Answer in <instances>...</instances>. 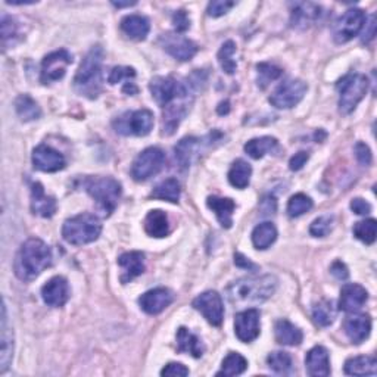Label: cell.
<instances>
[{
	"label": "cell",
	"mask_w": 377,
	"mask_h": 377,
	"mask_svg": "<svg viewBox=\"0 0 377 377\" xmlns=\"http://www.w3.org/2000/svg\"><path fill=\"white\" fill-rule=\"evenodd\" d=\"M52 264V251L43 240L31 238L22 243L15 261V276L22 282H31Z\"/></svg>",
	"instance_id": "cell-1"
},
{
	"label": "cell",
	"mask_w": 377,
	"mask_h": 377,
	"mask_svg": "<svg viewBox=\"0 0 377 377\" xmlns=\"http://www.w3.org/2000/svg\"><path fill=\"white\" fill-rule=\"evenodd\" d=\"M277 289V279L271 274L243 277L227 287V298L235 305L261 304L270 299Z\"/></svg>",
	"instance_id": "cell-2"
},
{
	"label": "cell",
	"mask_w": 377,
	"mask_h": 377,
	"mask_svg": "<svg viewBox=\"0 0 377 377\" xmlns=\"http://www.w3.org/2000/svg\"><path fill=\"white\" fill-rule=\"evenodd\" d=\"M104 49L95 46L81 61L80 68L74 77V88L80 96L96 99L102 92V64Z\"/></svg>",
	"instance_id": "cell-3"
},
{
	"label": "cell",
	"mask_w": 377,
	"mask_h": 377,
	"mask_svg": "<svg viewBox=\"0 0 377 377\" xmlns=\"http://www.w3.org/2000/svg\"><path fill=\"white\" fill-rule=\"evenodd\" d=\"M101 233V220L88 213L71 217L62 226V238L74 246L88 245V243L97 240Z\"/></svg>",
	"instance_id": "cell-4"
},
{
	"label": "cell",
	"mask_w": 377,
	"mask_h": 377,
	"mask_svg": "<svg viewBox=\"0 0 377 377\" xmlns=\"http://www.w3.org/2000/svg\"><path fill=\"white\" fill-rule=\"evenodd\" d=\"M83 187L95 199L97 208L105 217L114 213L121 197V184L115 179L113 177H86Z\"/></svg>",
	"instance_id": "cell-5"
},
{
	"label": "cell",
	"mask_w": 377,
	"mask_h": 377,
	"mask_svg": "<svg viewBox=\"0 0 377 377\" xmlns=\"http://www.w3.org/2000/svg\"><path fill=\"white\" fill-rule=\"evenodd\" d=\"M192 88L193 86L191 83H182L179 80H175L171 75L153 77L149 83V90L152 93V97L162 109L184 101L193 102Z\"/></svg>",
	"instance_id": "cell-6"
},
{
	"label": "cell",
	"mask_w": 377,
	"mask_h": 377,
	"mask_svg": "<svg viewBox=\"0 0 377 377\" xmlns=\"http://www.w3.org/2000/svg\"><path fill=\"white\" fill-rule=\"evenodd\" d=\"M336 90L339 93L340 114L348 115L357 108V105L362 101L365 93H367L369 80L367 77L362 74L351 72L338 81Z\"/></svg>",
	"instance_id": "cell-7"
},
{
	"label": "cell",
	"mask_w": 377,
	"mask_h": 377,
	"mask_svg": "<svg viewBox=\"0 0 377 377\" xmlns=\"http://www.w3.org/2000/svg\"><path fill=\"white\" fill-rule=\"evenodd\" d=\"M113 127L121 136H148L153 128V114L149 109L128 110L114 119Z\"/></svg>",
	"instance_id": "cell-8"
},
{
	"label": "cell",
	"mask_w": 377,
	"mask_h": 377,
	"mask_svg": "<svg viewBox=\"0 0 377 377\" xmlns=\"http://www.w3.org/2000/svg\"><path fill=\"white\" fill-rule=\"evenodd\" d=\"M165 164V153L160 148H148L137 155L131 165V177L136 182H146L157 175Z\"/></svg>",
	"instance_id": "cell-9"
},
{
	"label": "cell",
	"mask_w": 377,
	"mask_h": 377,
	"mask_svg": "<svg viewBox=\"0 0 377 377\" xmlns=\"http://www.w3.org/2000/svg\"><path fill=\"white\" fill-rule=\"evenodd\" d=\"M307 88L308 86L302 80H286L273 92L270 96V104L277 109H291L302 101Z\"/></svg>",
	"instance_id": "cell-10"
},
{
	"label": "cell",
	"mask_w": 377,
	"mask_h": 377,
	"mask_svg": "<svg viewBox=\"0 0 377 377\" xmlns=\"http://www.w3.org/2000/svg\"><path fill=\"white\" fill-rule=\"evenodd\" d=\"M72 64V55L65 50H57L49 53L48 57H44L41 62V74H40V80L43 84H49L59 81L64 79V75L66 74V68Z\"/></svg>",
	"instance_id": "cell-11"
},
{
	"label": "cell",
	"mask_w": 377,
	"mask_h": 377,
	"mask_svg": "<svg viewBox=\"0 0 377 377\" xmlns=\"http://www.w3.org/2000/svg\"><path fill=\"white\" fill-rule=\"evenodd\" d=\"M365 24V14L361 9H349L339 17L334 26V39L342 44L352 40L362 30Z\"/></svg>",
	"instance_id": "cell-12"
},
{
	"label": "cell",
	"mask_w": 377,
	"mask_h": 377,
	"mask_svg": "<svg viewBox=\"0 0 377 377\" xmlns=\"http://www.w3.org/2000/svg\"><path fill=\"white\" fill-rule=\"evenodd\" d=\"M196 311L201 313L204 318L213 326H221L224 320V305L223 299L215 291H208L197 298L193 299L192 302Z\"/></svg>",
	"instance_id": "cell-13"
},
{
	"label": "cell",
	"mask_w": 377,
	"mask_h": 377,
	"mask_svg": "<svg viewBox=\"0 0 377 377\" xmlns=\"http://www.w3.org/2000/svg\"><path fill=\"white\" fill-rule=\"evenodd\" d=\"M160 44L174 59L182 62L191 61L197 52L196 43L179 35V32H165V35H161Z\"/></svg>",
	"instance_id": "cell-14"
},
{
	"label": "cell",
	"mask_w": 377,
	"mask_h": 377,
	"mask_svg": "<svg viewBox=\"0 0 377 377\" xmlns=\"http://www.w3.org/2000/svg\"><path fill=\"white\" fill-rule=\"evenodd\" d=\"M261 313L257 308H249L236 314L235 317V334L240 342L249 343L260 336L261 331Z\"/></svg>",
	"instance_id": "cell-15"
},
{
	"label": "cell",
	"mask_w": 377,
	"mask_h": 377,
	"mask_svg": "<svg viewBox=\"0 0 377 377\" xmlns=\"http://www.w3.org/2000/svg\"><path fill=\"white\" fill-rule=\"evenodd\" d=\"M32 164L43 173H57L66 165L64 155L48 145H39L32 151Z\"/></svg>",
	"instance_id": "cell-16"
},
{
	"label": "cell",
	"mask_w": 377,
	"mask_h": 377,
	"mask_svg": "<svg viewBox=\"0 0 377 377\" xmlns=\"http://www.w3.org/2000/svg\"><path fill=\"white\" fill-rule=\"evenodd\" d=\"M174 301V295L167 287H157L148 291L139 298L140 308L149 316L161 314L165 308L170 307Z\"/></svg>",
	"instance_id": "cell-17"
},
{
	"label": "cell",
	"mask_w": 377,
	"mask_h": 377,
	"mask_svg": "<svg viewBox=\"0 0 377 377\" xmlns=\"http://www.w3.org/2000/svg\"><path fill=\"white\" fill-rule=\"evenodd\" d=\"M14 357V335L9 327L8 308L3 298L2 304V318H0V373H5Z\"/></svg>",
	"instance_id": "cell-18"
},
{
	"label": "cell",
	"mask_w": 377,
	"mask_h": 377,
	"mask_svg": "<svg viewBox=\"0 0 377 377\" xmlns=\"http://www.w3.org/2000/svg\"><path fill=\"white\" fill-rule=\"evenodd\" d=\"M41 298L49 307H64L70 299V286L65 277L55 276L41 287Z\"/></svg>",
	"instance_id": "cell-19"
},
{
	"label": "cell",
	"mask_w": 377,
	"mask_h": 377,
	"mask_svg": "<svg viewBox=\"0 0 377 377\" xmlns=\"http://www.w3.org/2000/svg\"><path fill=\"white\" fill-rule=\"evenodd\" d=\"M321 17V8L311 2H296L292 5L291 27L305 30L311 27Z\"/></svg>",
	"instance_id": "cell-20"
},
{
	"label": "cell",
	"mask_w": 377,
	"mask_h": 377,
	"mask_svg": "<svg viewBox=\"0 0 377 377\" xmlns=\"http://www.w3.org/2000/svg\"><path fill=\"white\" fill-rule=\"evenodd\" d=\"M369 293L362 286L349 283L342 287L339 298V309L345 313H357L367 302Z\"/></svg>",
	"instance_id": "cell-21"
},
{
	"label": "cell",
	"mask_w": 377,
	"mask_h": 377,
	"mask_svg": "<svg viewBox=\"0 0 377 377\" xmlns=\"http://www.w3.org/2000/svg\"><path fill=\"white\" fill-rule=\"evenodd\" d=\"M343 330H345V335L352 343L360 345L370 336L371 318L367 314L349 316L343 323Z\"/></svg>",
	"instance_id": "cell-22"
},
{
	"label": "cell",
	"mask_w": 377,
	"mask_h": 377,
	"mask_svg": "<svg viewBox=\"0 0 377 377\" xmlns=\"http://www.w3.org/2000/svg\"><path fill=\"white\" fill-rule=\"evenodd\" d=\"M57 199L48 196L40 183H32L31 186V211L35 215L50 218L57 213Z\"/></svg>",
	"instance_id": "cell-23"
},
{
	"label": "cell",
	"mask_w": 377,
	"mask_h": 377,
	"mask_svg": "<svg viewBox=\"0 0 377 377\" xmlns=\"http://www.w3.org/2000/svg\"><path fill=\"white\" fill-rule=\"evenodd\" d=\"M118 265L123 269L119 280L126 284L145 271V253L139 251L126 252L118 258Z\"/></svg>",
	"instance_id": "cell-24"
},
{
	"label": "cell",
	"mask_w": 377,
	"mask_h": 377,
	"mask_svg": "<svg viewBox=\"0 0 377 377\" xmlns=\"http://www.w3.org/2000/svg\"><path fill=\"white\" fill-rule=\"evenodd\" d=\"M307 373L313 377H327L330 374V357L325 347H314L305 357Z\"/></svg>",
	"instance_id": "cell-25"
},
{
	"label": "cell",
	"mask_w": 377,
	"mask_h": 377,
	"mask_svg": "<svg viewBox=\"0 0 377 377\" xmlns=\"http://www.w3.org/2000/svg\"><path fill=\"white\" fill-rule=\"evenodd\" d=\"M208 208L213 211L217 215L221 227L230 229L233 224V213L236 209V204L230 197H218V196H209L206 199Z\"/></svg>",
	"instance_id": "cell-26"
},
{
	"label": "cell",
	"mask_w": 377,
	"mask_h": 377,
	"mask_svg": "<svg viewBox=\"0 0 377 377\" xmlns=\"http://www.w3.org/2000/svg\"><path fill=\"white\" fill-rule=\"evenodd\" d=\"M274 334H276V340L280 343V345L286 347H298L301 345V342L304 339L302 330L293 323H291L289 320H279L274 326Z\"/></svg>",
	"instance_id": "cell-27"
},
{
	"label": "cell",
	"mask_w": 377,
	"mask_h": 377,
	"mask_svg": "<svg viewBox=\"0 0 377 377\" xmlns=\"http://www.w3.org/2000/svg\"><path fill=\"white\" fill-rule=\"evenodd\" d=\"M121 30L127 37L142 41L148 37L151 24L149 19L142 15H127L121 21Z\"/></svg>",
	"instance_id": "cell-28"
},
{
	"label": "cell",
	"mask_w": 377,
	"mask_h": 377,
	"mask_svg": "<svg viewBox=\"0 0 377 377\" xmlns=\"http://www.w3.org/2000/svg\"><path fill=\"white\" fill-rule=\"evenodd\" d=\"M177 351L187 352L195 358H201L205 352L202 340L187 327H180L177 330Z\"/></svg>",
	"instance_id": "cell-29"
},
{
	"label": "cell",
	"mask_w": 377,
	"mask_h": 377,
	"mask_svg": "<svg viewBox=\"0 0 377 377\" xmlns=\"http://www.w3.org/2000/svg\"><path fill=\"white\" fill-rule=\"evenodd\" d=\"M145 230L151 238L162 239L170 235V221L167 214L161 209L149 211L145 218Z\"/></svg>",
	"instance_id": "cell-30"
},
{
	"label": "cell",
	"mask_w": 377,
	"mask_h": 377,
	"mask_svg": "<svg viewBox=\"0 0 377 377\" xmlns=\"http://www.w3.org/2000/svg\"><path fill=\"white\" fill-rule=\"evenodd\" d=\"M201 145L202 140L196 137H184L179 142V145L174 148V152L175 160L182 168L191 167L193 158L199 153V149H201Z\"/></svg>",
	"instance_id": "cell-31"
},
{
	"label": "cell",
	"mask_w": 377,
	"mask_h": 377,
	"mask_svg": "<svg viewBox=\"0 0 377 377\" xmlns=\"http://www.w3.org/2000/svg\"><path fill=\"white\" fill-rule=\"evenodd\" d=\"M343 371L348 376H374L377 371V361L370 356H360L347 360Z\"/></svg>",
	"instance_id": "cell-32"
},
{
	"label": "cell",
	"mask_w": 377,
	"mask_h": 377,
	"mask_svg": "<svg viewBox=\"0 0 377 377\" xmlns=\"http://www.w3.org/2000/svg\"><path fill=\"white\" fill-rule=\"evenodd\" d=\"M180 195H182L180 183L177 182V179L170 177V179L161 182L157 187L153 188L152 193H151V197L160 199V201H167L171 204H179Z\"/></svg>",
	"instance_id": "cell-33"
},
{
	"label": "cell",
	"mask_w": 377,
	"mask_h": 377,
	"mask_svg": "<svg viewBox=\"0 0 377 377\" xmlns=\"http://www.w3.org/2000/svg\"><path fill=\"white\" fill-rule=\"evenodd\" d=\"M279 146V142L274 137L264 136L249 140L245 145V152L253 160H261L267 153H271Z\"/></svg>",
	"instance_id": "cell-34"
},
{
	"label": "cell",
	"mask_w": 377,
	"mask_h": 377,
	"mask_svg": "<svg viewBox=\"0 0 377 377\" xmlns=\"http://www.w3.org/2000/svg\"><path fill=\"white\" fill-rule=\"evenodd\" d=\"M252 175V167L243 160H236L233 162L231 168L229 171V182L236 188H245L249 186Z\"/></svg>",
	"instance_id": "cell-35"
},
{
	"label": "cell",
	"mask_w": 377,
	"mask_h": 377,
	"mask_svg": "<svg viewBox=\"0 0 377 377\" xmlns=\"http://www.w3.org/2000/svg\"><path fill=\"white\" fill-rule=\"evenodd\" d=\"M277 239V229L271 223H261L252 231V243L257 249H269Z\"/></svg>",
	"instance_id": "cell-36"
},
{
	"label": "cell",
	"mask_w": 377,
	"mask_h": 377,
	"mask_svg": "<svg viewBox=\"0 0 377 377\" xmlns=\"http://www.w3.org/2000/svg\"><path fill=\"white\" fill-rule=\"evenodd\" d=\"M17 114L22 121H35L41 117V109L37 102L28 95H21L15 101Z\"/></svg>",
	"instance_id": "cell-37"
},
{
	"label": "cell",
	"mask_w": 377,
	"mask_h": 377,
	"mask_svg": "<svg viewBox=\"0 0 377 377\" xmlns=\"http://www.w3.org/2000/svg\"><path fill=\"white\" fill-rule=\"evenodd\" d=\"M248 369L246 358L238 352H230L221 364V370L217 376H239L245 373Z\"/></svg>",
	"instance_id": "cell-38"
},
{
	"label": "cell",
	"mask_w": 377,
	"mask_h": 377,
	"mask_svg": "<svg viewBox=\"0 0 377 377\" xmlns=\"http://www.w3.org/2000/svg\"><path fill=\"white\" fill-rule=\"evenodd\" d=\"M313 318L320 327H327L334 325L336 318V308L331 301H321L313 309Z\"/></svg>",
	"instance_id": "cell-39"
},
{
	"label": "cell",
	"mask_w": 377,
	"mask_h": 377,
	"mask_svg": "<svg viewBox=\"0 0 377 377\" xmlns=\"http://www.w3.org/2000/svg\"><path fill=\"white\" fill-rule=\"evenodd\" d=\"M235 53H236V44H235V41H231V40L226 41L218 52L220 66L229 75L235 74L238 70V62L235 59Z\"/></svg>",
	"instance_id": "cell-40"
},
{
	"label": "cell",
	"mask_w": 377,
	"mask_h": 377,
	"mask_svg": "<svg viewBox=\"0 0 377 377\" xmlns=\"http://www.w3.org/2000/svg\"><path fill=\"white\" fill-rule=\"evenodd\" d=\"M354 236H356L358 240L364 242L365 245H371L376 240V231H377V223L376 220L369 218L364 221H358L352 229Z\"/></svg>",
	"instance_id": "cell-41"
},
{
	"label": "cell",
	"mask_w": 377,
	"mask_h": 377,
	"mask_svg": "<svg viewBox=\"0 0 377 377\" xmlns=\"http://www.w3.org/2000/svg\"><path fill=\"white\" fill-rule=\"evenodd\" d=\"M267 364L274 373L287 374L292 370V357L284 351H276L267 357Z\"/></svg>",
	"instance_id": "cell-42"
},
{
	"label": "cell",
	"mask_w": 377,
	"mask_h": 377,
	"mask_svg": "<svg viewBox=\"0 0 377 377\" xmlns=\"http://www.w3.org/2000/svg\"><path fill=\"white\" fill-rule=\"evenodd\" d=\"M311 208H313L311 197L304 193H296L289 199V204H287V214L292 218H296L308 213Z\"/></svg>",
	"instance_id": "cell-43"
},
{
	"label": "cell",
	"mask_w": 377,
	"mask_h": 377,
	"mask_svg": "<svg viewBox=\"0 0 377 377\" xmlns=\"http://www.w3.org/2000/svg\"><path fill=\"white\" fill-rule=\"evenodd\" d=\"M257 70H258V80L257 81L261 88H265L267 86H270L271 81H276L277 79H280L282 74H283L282 68H279V66L273 65V64H267V62L258 64Z\"/></svg>",
	"instance_id": "cell-44"
},
{
	"label": "cell",
	"mask_w": 377,
	"mask_h": 377,
	"mask_svg": "<svg viewBox=\"0 0 377 377\" xmlns=\"http://www.w3.org/2000/svg\"><path fill=\"white\" fill-rule=\"evenodd\" d=\"M18 36V24L17 21L6 14H2V41L6 49L9 44H12Z\"/></svg>",
	"instance_id": "cell-45"
},
{
	"label": "cell",
	"mask_w": 377,
	"mask_h": 377,
	"mask_svg": "<svg viewBox=\"0 0 377 377\" xmlns=\"http://www.w3.org/2000/svg\"><path fill=\"white\" fill-rule=\"evenodd\" d=\"M334 223H335V218L331 215L318 217L317 220L313 221L311 227H309V233H311L314 238H325L331 230H334Z\"/></svg>",
	"instance_id": "cell-46"
},
{
	"label": "cell",
	"mask_w": 377,
	"mask_h": 377,
	"mask_svg": "<svg viewBox=\"0 0 377 377\" xmlns=\"http://www.w3.org/2000/svg\"><path fill=\"white\" fill-rule=\"evenodd\" d=\"M136 77V71L135 68H131V66H115V68H113V71H110L109 77H108V83L109 84H118L121 81H130V79H135Z\"/></svg>",
	"instance_id": "cell-47"
},
{
	"label": "cell",
	"mask_w": 377,
	"mask_h": 377,
	"mask_svg": "<svg viewBox=\"0 0 377 377\" xmlns=\"http://www.w3.org/2000/svg\"><path fill=\"white\" fill-rule=\"evenodd\" d=\"M235 5H236L235 2H229V0H215V2H211L208 5L206 12L209 17L218 18V17L226 15Z\"/></svg>",
	"instance_id": "cell-48"
},
{
	"label": "cell",
	"mask_w": 377,
	"mask_h": 377,
	"mask_svg": "<svg viewBox=\"0 0 377 377\" xmlns=\"http://www.w3.org/2000/svg\"><path fill=\"white\" fill-rule=\"evenodd\" d=\"M356 158L361 165H365V167H369L373 161V155L370 148L365 145L362 142H358L356 145Z\"/></svg>",
	"instance_id": "cell-49"
},
{
	"label": "cell",
	"mask_w": 377,
	"mask_h": 377,
	"mask_svg": "<svg viewBox=\"0 0 377 377\" xmlns=\"http://www.w3.org/2000/svg\"><path fill=\"white\" fill-rule=\"evenodd\" d=\"M173 24L177 32H184L191 28V18L186 14V10H177L173 15Z\"/></svg>",
	"instance_id": "cell-50"
},
{
	"label": "cell",
	"mask_w": 377,
	"mask_h": 377,
	"mask_svg": "<svg viewBox=\"0 0 377 377\" xmlns=\"http://www.w3.org/2000/svg\"><path fill=\"white\" fill-rule=\"evenodd\" d=\"M161 376L184 377V376H188V369L184 367V365L180 362H170L161 370Z\"/></svg>",
	"instance_id": "cell-51"
},
{
	"label": "cell",
	"mask_w": 377,
	"mask_h": 377,
	"mask_svg": "<svg viewBox=\"0 0 377 377\" xmlns=\"http://www.w3.org/2000/svg\"><path fill=\"white\" fill-rule=\"evenodd\" d=\"M351 209L357 215H369L371 213V205L361 197H356L351 201Z\"/></svg>",
	"instance_id": "cell-52"
},
{
	"label": "cell",
	"mask_w": 377,
	"mask_h": 377,
	"mask_svg": "<svg viewBox=\"0 0 377 377\" xmlns=\"http://www.w3.org/2000/svg\"><path fill=\"white\" fill-rule=\"evenodd\" d=\"M309 160V153L308 152H298L295 153L293 157L291 158L289 161V168L292 171H299V170H302L304 168V165L307 164V161Z\"/></svg>",
	"instance_id": "cell-53"
},
{
	"label": "cell",
	"mask_w": 377,
	"mask_h": 377,
	"mask_svg": "<svg viewBox=\"0 0 377 377\" xmlns=\"http://www.w3.org/2000/svg\"><path fill=\"white\" fill-rule=\"evenodd\" d=\"M330 273L334 274L338 280H347L349 277V271L347 269V265L343 264L342 261H335L334 264H331Z\"/></svg>",
	"instance_id": "cell-54"
},
{
	"label": "cell",
	"mask_w": 377,
	"mask_h": 377,
	"mask_svg": "<svg viewBox=\"0 0 377 377\" xmlns=\"http://www.w3.org/2000/svg\"><path fill=\"white\" fill-rule=\"evenodd\" d=\"M235 264L238 265V267L245 269V270H249V271L258 270V265H257V264H253L252 261H249L246 257H243L242 253H236V255H235Z\"/></svg>",
	"instance_id": "cell-55"
},
{
	"label": "cell",
	"mask_w": 377,
	"mask_h": 377,
	"mask_svg": "<svg viewBox=\"0 0 377 377\" xmlns=\"http://www.w3.org/2000/svg\"><path fill=\"white\" fill-rule=\"evenodd\" d=\"M365 26H369V31H364L362 32V43H369L374 39V35H376V24H374V15L370 17V22L369 24H365Z\"/></svg>",
	"instance_id": "cell-56"
},
{
	"label": "cell",
	"mask_w": 377,
	"mask_h": 377,
	"mask_svg": "<svg viewBox=\"0 0 377 377\" xmlns=\"http://www.w3.org/2000/svg\"><path fill=\"white\" fill-rule=\"evenodd\" d=\"M123 92L124 93H127V95H130V96H133V95H136L137 93V87H136V84L135 83H126V86L123 87Z\"/></svg>",
	"instance_id": "cell-57"
},
{
	"label": "cell",
	"mask_w": 377,
	"mask_h": 377,
	"mask_svg": "<svg viewBox=\"0 0 377 377\" xmlns=\"http://www.w3.org/2000/svg\"><path fill=\"white\" fill-rule=\"evenodd\" d=\"M229 110H230V108H229V102H221V104H220V108H218V114H221V115H223V114H227V113H229Z\"/></svg>",
	"instance_id": "cell-58"
},
{
	"label": "cell",
	"mask_w": 377,
	"mask_h": 377,
	"mask_svg": "<svg viewBox=\"0 0 377 377\" xmlns=\"http://www.w3.org/2000/svg\"><path fill=\"white\" fill-rule=\"evenodd\" d=\"M113 5L115 8H130V6H135L136 2H126V3H121V2H113Z\"/></svg>",
	"instance_id": "cell-59"
}]
</instances>
